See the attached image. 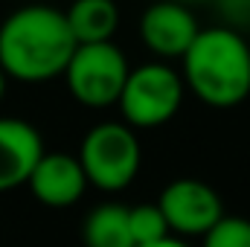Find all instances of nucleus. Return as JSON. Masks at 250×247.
Returning <instances> with one entry per match:
<instances>
[{
  "mask_svg": "<svg viewBox=\"0 0 250 247\" xmlns=\"http://www.w3.org/2000/svg\"><path fill=\"white\" fill-rule=\"evenodd\" d=\"M178 3H187V6H189V3H195V0H178Z\"/></svg>",
  "mask_w": 250,
  "mask_h": 247,
  "instance_id": "nucleus-17",
  "label": "nucleus"
},
{
  "mask_svg": "<svg viewBox=\"0 0 250 247\" xmlns=\"http://www.w3.org/2000/svg\"><path fill=\"white\" fill-rule=\"evenodd\" d=\"M76 157L90 186L102 192H120L137 178L143 148L134 128L125 123H99L84 134Z\"/></svg>",
  "mask_w": 250,
  "mask_h": 247,
  "instance_id": "nucleus-3",
  "label": "nucleus"
},
{
  "mask_svg": "<svg viewBox=\"0 0 250 247\" xmlns=\"http://www.w3.org/2000/svg\"><path fill=\"white\" fill-rule=\"evenodd\" d=\"M215 9L224 18L221 26H227L239 35H242V29H250V0H215Z\"/></svg>",
  "mask_w": 250,
  "mask_h": 247,
  "instance_id": "nucleus-14",
  "label": "nucleus"
},
{
  "mask_svg": "<svg viewBox=\"0 0 250 247\" xmlns=\"http://www.w3.org/2000/svg\"><path fill=\"white\" fill-rule=\"evenodd\" d=\"M64 18L76 44H105L120 29V6L114 0H73Z\"/></svg>",
  "mask_w": 250,
  "mask_h": 247,
  "instance_id": "nucleus-10",
  "label": "nucleus"
},
{
  "mask_svg": "<svg viewBox=\"0 0 250 247\" xmlns=\"http://www.w3.org/2000/svg\"><path fill=\"white\" fill-rule=\"evenodd\" d=\"M128 59L114 44H79L64 70L70 96L84 108H111L120 102L128 82Z\"/></svg>",
  "mask_w": 250,
  "mask_h": 247,
  "instance_id": "nucleus-5",
  "label": "nucleus"
},
{
  "mask_svg": "<svg viewBox=\"0 0 250 247\" xmlns=\"http://www.w3.org/2000/svg\"><path fill=\"white\" fill-rule=\"evenodd\" d=\"M201 26L187 3L154 0L140 18V38L157 59H184Z\"/></svg>",
  "mask_w": 250,
  "mask_h": 247,
  "instance_id": "nucleus-7",
  "label": "nucleus"
},
{
  "mask_svg": "<svg viewBox=\"0 0 250 247\" xmlns=\"http://www.w3.org/2000/svg\"><path fill=\"white\" fill-rule=\"evenodd\" d=\"M76 38L62 9L29 3L0 23V70L18 82H50L64 76L76 53Z\"/></svg>",
  "mask_w": 250,
  "mask_h": 247,
  "instance_id": "nucleus-1",
  "label": "nucleus"
},
{
  "mask_svg": "<svg viewBox=\"0 0 250 247\" xmlns=\"http://www.w3.org/2000/svg\"><path fill=\"white\" fill-rule=\"evenodd\" d=\"M184 90V76L175 67L166 62H148L128 73L117 105L128 128H157L181 111Z\"/></svg>",
  "mask_w": 250,
  "mask_h": 247,
  "instance_id": "nucleus-4",
  "label": "nucleus"
},
{
  "mask_svg": "<svg viewBox=\"0 0 250 247\" xmlns=\"http://www.w3.org/2000/svg\"><path fill=\"white\" fill-rule=\"evenodd\" d=\"M44 157L38 128L18 117H0V192H12L29 181Z\"/></svg>",
  "mask_w": 250,
  "mask_h": 247,
  "instance_id": "nucleus-8",
  "label": "nucleus"
},
{
  "mask_svg": "<svg viewBox=\"0 0 250 247\" xmlns=\"http://www.w3.org/2000/svg\"><path fill=\"white\" fill-rule=\"evenodd\" d=\"M3 93H6V73L0 70V99H3Z\"/></svg>",
  "mask_w": 250,
  "mask_h": 247,
  "instance_id": "nucleus-16",
  "label": "nucleus"
},
{
  "mask_svg": "<svg viewBox=\"0 0 250 247\" xmlns=\"http://www.w3.org/2000/svg\"><path fill=\"white\" fill-rule=\"evenodd\" d=\"M84 247H134L128 227V206L99 204L82 224Z\"/></svg>",
  "mask_w": 250,
  "mask_h": 247,
  "instance_id": "nucleus-11",
  "label": "nucleus"
},
{
  "mask_svg": "<svg viewBox=\"0 0 250 247\" xmlns=\"http://www.w3.org/2000/svg\"><path fill=\"white\" fill-rule=\"evenodd\" d=\"M157 206L169 224V233L178 236H207L224 218V204L218 192L195 178L172 181L160 192Z\"/></svg>",
  "mask_w": 250,
  "mask_h": 247,
  "instance_id": "nucleus-6",
  "label": "nucleus"
},
{
  "mask_svg": "<svg viewBox=\"0 0 250 247\" xmlns=\"http://www.w3.org/2000/svg\"><path fill=\"white\" fill-rule=\"evenodd\" d=\"M204 247H250V221L242 215H224L204 236Z\"/></svg>",
  "mask_w": 250,
  "mask_h": 247,
  "instance_id": "nucleus-13",
  "label": "nucleus"
},
{
  "mask_svg": "<svg viewBox=\"0 0 250 247\" xmlns=\"http://www.w3.org/2000/svg\"><path fill=\"white\" fill-rule=\"evenodd\" d=\"M26 186L35 195V201H41L44 206L62 209V206H73L90 184L84 178L79 157L64 154V151H44Z\"/></svg>",
  "mask_w": 250,
  "mask_h": 247,
  "instance_id": "nucleus-9",
  "label": "nucleus"
},
{
  "mask_svg": "<svg viewBox=\"0 0 250 247\" xmlns=\"http://www.w3.org/2000/svg\"><path fill=\"white\" fill-rule=\"evenodd\" d=\"M128 227H131L134 247H146V245L169 239V224H166V218H163V212H160L157 204L128 206Z\"/></svg>",
  "mask_w": 250,
  "mask_h": 247,
  "instance_id": "nucleus-12",
  "label": "nucleus"
},
{
  "mask_svg": "<svg viewBox=\"0 0 250 247\" xmlns=\"http://www.w3.org/2000/svg\"><path fill=\"white\" fill-rule=\"evenodd\" d=\"M184 84L209 108H236L250 96V44L227 26L198 32L184 56Z\"/></svg>",
  "mask_w": 250,
  "mask_h": 247,
  "instance_id": "nucleus-2",
  "label": "nucleus"
},
{
  "mask_svg": "<svg viewBox=\"0 0 250 247\" xmlns=\"http://www.w3.org/2000/svg\"><path fill=\"white\" fill-rule=\"evenodd\" d=\"M146 247H189V245L181 242V239H175V236H169V239H163V242H154V245H146Z\"/></svg>",
  "mask_w": 250,
  "mask_h": 247,
  "instance_id": "nucleus-15",
  "label": "nucleus"
}]
</instances>
